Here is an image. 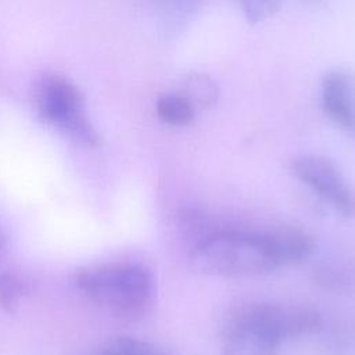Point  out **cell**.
I'll list each match as a JSON object with an SVG mask.
<instances>
[{
  "instance_id": "1",
  "label": "cell",
  "mask_w": 355,
  "mask_h": 355,
  "mask_svg": "<svg viewBox=\"0 0 355 355\" xmlns=\"http://www.w3.org/2000/svg\"><path fill=\"white\" fill-rule=\"evenodd\" d=\"M191 262L219 277H255L280 266L263 232L214 230L191 248Z\"/></svg>"
},
{
  "instance_id": "2",
  "label": "cell",
  "mask_w": 355,
  "mask_h": 355,
  "mask_svg": "<svg viewBox=\"0 0 355 355\" xmlns=\"http://www.w3.org/2000/svg\"><path fill=\"white\" fill-rule=\"evenodd\" d=\"M76 282L93 302L126 319L143 316L155 297L151 270L136 262L87 266L78 272Z\"/></svg>"
},
{
  "instance_id": "3",
  "label": "cell",
  "mask_w": 355,
  "mask_h": 355,
  "mask_svg": "<svg viewBox=\"0 0 355 355\" xmlns=\"http://www.w3.org/2000/svg\"><path fill=\"white\" fill-rule=\"evenodd\" d=\"M290 306L248 302L234 308L223 326L225 355H275L290 338Z\"/></svg>"
},
{
  "instance_id": "4",
  "label": "cell",
  "mask_w": 355,
  "mask_h": 355,
  "mask_svg": "<svg viewBox=\"0 0 355 355\" xmlns=\"http://www.w3.org/2000/svg\"><path fill=\"white\" fill-rule=\"evenodd\" d=\"M36 105L50 125L69 133L89 146L98 143V133L86 115L80 90L67 78L46 73L36 86Z\"/></svg>"
},
{
  "instance_id": "5",
  "label": "cell",
  "mask_w": 355,
  "mask_h": 355,
  "mask_svg": "<svg viewBox=\"0 0 355 355\" xmlns=\"http://www.w3.org/2000/svg\"><path fill=\"white\" fill-rule=\"evenodd\" d=\"M290 171L343 216H355V193L331 159L316 154L300 155L291 161Z\"/></svg>"
},
{
  "instance_id": "6",
  "label": "cell",
  "mask_w": 355,
  "mask_h": 355,
  "mask_svg": "<svg viewBox=\"0 0 355 355\" xmlns=\"http://www.w3.org/2000/svg\"><path fill=\"white\" fill-rule=\"evenodd\" d=\"M326 116L341 130L355 136V78L343 69L326 72L319 87Z\"/></svg>"
},
{
  "instance_id": "7",
  "label": "cell",
  "mask_w": 355,
  "mask_h": 355,
  "mask_svg": "<svg viewBox=\"0 0 355 355\" xmlns=\"http://www.w3.org/2000/svg\"><path fill=\"white\" fill-rule=\"evenodd\" d=\"M263 234L280 265L301 263L313 251V239L298 227L279 225L263 230Z\"/></svg>"
},
{
  "instance_id": "8",
  "label": "cell",
  "mask_w": 355,
  "mask_h": 355,
  "mask_svg": "<svg viewBox=\"0 0 355 355\" xmlns=\"http://www.w3.org/2000/svg\"><path fill=\"white\" fill-rule=\"evenodd\" d=\"M196 110V112L212 107L219 97L218 83L205 72H190L178 90Z\"/></svg>"
},
{
  "instance_id": "9",
  "label": "cell",
  "mask_w": 355,
  "mask_h": 355,
  "mask_svg": "<svg viewBox=\"0 0 355 355\" xmlns=\"http://www.w3.org/2000/svg\"><path fill=\"white\" fill-rule=\"evenodd\" d=\"M158 118L172 126H186L196 118V110L193 105L179 93H166L157 100Z\"/></svg>"
},
{
  "instance_id": "10",
  "label": "cell",
  "mask_w": 355,
  "mask_h": 355,
  "mask_svg": "<svg viewBox=\"0 0 355 355\" xmlns=\"http://www.w3.org/2000/svg\"><path fill=\"white\" fill-rule=\"evenodd\" d=\"M315 284L333 293H349L355 287V270L341 263H323L313 269Z\"/></svg>"
},
{
  "instance_id": "11",
  "label": "cell",
  "mask_w": 355,
  "mask_h": 355,
  "mask_svg": "<svg viewBox=\"0 0 355 355\" xmlns=\"http://www.w3.org/2000/svg\"><path fill=\"white\" fill-rule=\"evenodd\" d=\"M93 355H169L154 344L130 336L112 337Z\"/></svg>"
},
{
  "instance_id": "12",
  "label": "cell",
  "mask_w": 355,
  "mask_h": 355,
  "mask_svg": "<svg viewBox=\"0 0 355 355\" xmlns=\"http://www.w3.org/2000/svg\"><path fill=\"white\" fill-rule=\"evenodd\" d=\"M284 0H240L243 14L248 24L255 25L273 17Z\"/></svg>"
},
{
  "instance_id": "13",
  "label": "cell",
  "mask_w": 355,
  "mask_h": 355,
  "mask_svg": "<svg viewBox=\"0 0 355 355\" xmlns=\"http://www.w3.org/2000/svg\"><path fill=\"white\" fill-rule=\"evenodd\" d=\"M25 291L24 282L12 275V273H3L0 275V306L4 311L12 312Z\"/></svg>"
},
{
  "instance_id": "14",
  "label": "cell",
  "mask_w": 355,
  "mask_h": 355,
  "mask_svg": "<svg viewBox=\"0 0 355 355\" xmlns=\"http://www.w3.org/2000/svg\"><path fill=\"white\" fill-rule=\"evenodd\" d=\"M204 0H164L168 12L178 25V31L198 11Z\"/></svg>"
},
{
  "instance_id": "15",
  "label": "cell",
  "mask_w": 355,
  "mask_h": 355,
  "mask_svg": "<svg viewBox=\"0 0 355 355\" xmlns=\"http://www.w3.org/2000/svg\"><path fill=\"white\" fill-rule=\"evenodd\" d=\"M3 236H1V233H0V251H1V248H3Z\"/></svg>"
},
{
  "instance_id": "16",
  "label": "cell",
  "mask_w": 355,
  "mask_h": 355,
  "mask_svg": "<svg viewBox=\"0 0 355 355\" xmlns=\"http://www.w3.org/2000/svg\"><path fill=\"white\" fill-rule=\"evenodd\" d=\"M293 337H294V308H293Z\"/></svg>"
}]
</instances>
